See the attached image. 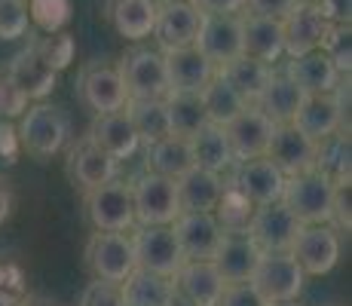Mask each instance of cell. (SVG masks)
I'll use <instances>...</instances> for the list:
<instances>
[{
    "mask_svg": "<svg viewBox=\"0 0 352 306\" xmlns=\"http://www.w3.org/2000/svg\"><path fill=\"white\" fill-rule=\"evenodd\" d=\"M16 135H19V144L31 156L50 160V156L65 151L67 138H71V120H67L62 107L46 105V101H34V105L25 107Z\"/></svg>",
    "mask_w": 352,
    "mask_h": 306,
    "instance_id": "6da1fadb",
    "label": "cell"
},
{
    "mask_svg": "<svg viewBox=\"0 0 352 306\" xmlns=\"http://www.w3.org/2000/svg\"><path fill=\"white\" fill-rule=\"evenodd\" d=\"M86 217L98 233H132L135 230V206L129 181H107L96 190L83 193Z\"/></svg>",
    "mask_w": 352,
    "mask_h": 306,
    "instance_id": "7a4b0ae2",
    "label": "cell"
},
{
    "mask_svg": "<svg viewBox=\"0 0 352 306\" xmlns=\"http://www.w3.org/2000/svg\"><path fill=\"white\" fill-rule=\"evenodd\" d=\"M135 206V227H172V221L181 215L175 181L153 172H141L129 181Z\"/></svg>",
    "mask_w": 352,
    "mask_h": 306,
    "instance_id": "3957f363",
    "label": "cell"
},
{
    "mask_svg": "<svg viewBox=\"0 0 352 306\" xmlns=\"http://www.w3.org/2000/svg\"><path fill=\"white\" fill-rule=\"evenodd\" d=\"M279 202L303 223V227H307V223H328L331 221V202H334V184L328 178H322L316 168L300 172V175H291V178H285Z\"/></svg>",
    "mask_w": 352,
    "mask_h": 306,
    "instance_id": "277c9868",
    "label": "cell"
},
{
    "mask_svg": "<svg viewBox=\"0 0 352 306\" xmlns=\"http://www.w3.org/2000/svg\"><path fill=\"white\" fill-rule=\"evenodd\" d=\"M120 77L126 83L129 98H166L168 77H166V58L160 50L151 46H135L120 61Z\"/></svg>",
    "mask_w": 352,
    "mask_h": 306,
    "instance_id": "5b68a950",
    "label": "cell"
},
{
    "mask_svg": "<svg viewBox=\"0 0 352 306\" xmlns=\"http://www.w3.org/2000/svg\"><path fill=\"white\" fill-rule=\"evenodd\" d=\"M86 267L101 282L123 285L135 270V251L129 233H92L86 242Z\"/></svg>",
    "mask_w": 352,
    "mask_h": 306,
    "instance_id": "8992f818",
    "label": "cell"
},
{
    "mask_svg": "<svg viewBox=\"0 0 352 306\" xmlns=\"http://www.w3.org/2000/svg\"><path fill=\"white\" fill-rule=\"evenodd\" d=\"M252 285L261 291V297L267 303H282L300 297L307 276L288 251H273V254H261L252 273Z\"/></svg>",
    "mask_w": 352,
    "mask_h": 306,
    "instance_id": "52a82bcc",
    "label": "cell"
},
{
    "mask_svg": "<svg viewBox=\"0 0 352 306\" xmlns=\"http://www.w3.org/2000/svg\"><path fill=\"white\" fill-rule=\"evenodd\" d=\"M288 254L297 261L303 276H328L340 261V233L331 223H307Z\"/></svg>",
    "mask_w": 352,
    "mask_h": 306,
    "instance_id": "ba28073f",
    "label": "cell"
},
{
    "mask_svg": "<svg viewBox=\"0 0 352 306\" xmlns=\"http://www.w3.org/2000/svg\"><path fill=\"white\" fill-rule=\"evenodd\" d=\"M129 236H132L135 270H147V273L166 278H172L181 270L184 257H181L172 227H135Z\"/></svg>",
    "mask_w": 352,
    "mask_h": 306,
    "instance_id": "9c48e42d",
    "label": "cell"
},
{
    "mask_svg": "<svg viewBox=\"0 0 352 306\" xmlns=\"http://www.w3.org/2000/svg\"><path fill=\"white\" fill-rule=\"evenodd\" d=\"M77 92H80V101L96 113L123 111L129 101L126 83H123V77H120V67L107 65V61H89V65L80 71Z\"/></svg>",
    "mask_w": 352,
    "mask_h": 306,
    "instance_id": "30bf717a",
    "label": "cell"
},
{
    "mask_svg": "<svg viewBox=\"0 0 352 306\" xmlns=\"http://www.w3.org/2000/svg\"><path fill=\"white\" fill-rule=\"evenodd\" d=\"M230 190L248 199L252 206H270V202L282 199V187H285V175L267 160V156H257V160L245 162H233V175L227 181Z\"/></svg>",
    "mask_w": 352,
    "mask_h": 306,
    "instance_id": "8fae6325",
    "label": "cell"
},
{
    "mask_svg": "<svg viewBox=\"0 0 352 306\" xmlns=\"http://www.w3.org/2000/svg\"><path fill=\"white\" fill-rule=\"evenodd\" d=\"M202 25V12L193 6V0H162L157 3V22L153 34L160 43V52L184 50L196 43V34Z\"/></svg>",
    "mask_w": 352,
    "mask_h": 306,
    "instance_id": "7c38bea8",
    "label": "cell"
},
{
    "mask_svg": "<svg viewBox=\"0 0 352 306\" xmlns=\"http://www.w3.org/2000/svg\"><path fill=\"white\" fill-rule=\"evenodd\" d=\"M300 227L303 223L282 202H270V206H257L252 212L245 233L252 236V242L263 254H273V251H291Z\"/></svg>",
    "mask_w": 352,
    "mask_h": 306,
    "instance_id": "4fadbf2b",
    "label": "cell"
},
{
    "mask_svg": "<svg viewBox=\"0 0 352 306\" xmlns=\"http://www.w3.org/2000/svg\"><path fill=\"white\" fill-rule=\"evenodd\" d=\"M172 233L184 261H212L224 230L214 212H181L172 221Z\"/></svg>",
    "mask_w": 352,
    "mask_h": 306,
    "instance_id": "5bb4252c",
    "label": "cell"
},
{
    "mask_svg": "<svg viewBox=\"0 0 352 306\" xmlns=\"http://www.w3.org/2000/svg\"><path fill=\"white\" fill-rule=\"evenodd\" d=\"M273 129H276V122L254 105H248L239 117L230 120L224 126V135H227L230 153H233V162L267 156V144L273 138Z\"/></svg>",
    "mask_w": 352,
    "mask_h": 306,
    "instance_id": "9a60e30c",
    "label": "cell"
},
{
    "mask_svg": "<svg viewBox=\"0 0 352 306\" xmlns=\"http://www.w3.org/2000/svg\"><path fill=\"white\" fill-rule=\"evenodd\" d=\"M3 77L28 101H43L46 95H52V89H56V83H58V71L40 56L37 43H28L22 52L12 56Z\"/></svg>",
    "mask_w": 352,
    "mask_h": 306,
    "instance_id": "2e32d148",
    "label": "cell"
},
{
    "mask_svg": "<svg viewBox=\"0 0 352 306\" xmlns=\"http://www.w3.org/2000/svg\"><path fill=\"white\" fill-rule=\"evenodd\" d=\"M196 50L214 67H224L242 56V19L239 16H206L196 34Z\"/></svg>",
    "mask_w": 352,
    "mask_h": 306,
    "instance_id": "e0dca14e",
    "label": "cell"
},
{
    "mask_svg": "<svg viewBox=\"0 0 352 306\" xmlns=\"http://www.w3.org/2000/svg\"><path fill=\"white\" fill-rule=\"evenodd\" d=\"M291 126H294L297 132L307 135L309 141H316V144L324 138H331V135H337V132L349 135V117L340 111L334 92L331 95H307L300 111H297L294 120H291Z\"/></svg>",
    "mask_w": 352,
    "mask_h": 306,
    "instance_id": "ac0fdd59",
    "label": "cell"
},
{
    "mask_svg": "<svg viewBox=\"0 0 352 306\" xmlns=\"http://www.w3.org/2000/svg\"><path fill=\"white\" fill-rule=\"evenodd\" d=\"M331 25L319 16L313 3H294V10L282 19V43L288 58H300L307 52L322 50V40Z\"/></svg>",
    "mask_w": 352,
    "mask_h": 306,
    "instance_id": "d6986e66",
    "label": "cell"
},
{
    "mask_svg": "<svg viewBox=\"0 0 352 306\" xmlns=\"http://www.w3.org/2000/svg\"><path fill=\"white\" fill-rule=\"evenodd\" d=\"M67 175L80 190H96L101 184L120 178V162L107 156L101 147H96L89 138H80L77 144L67 151Z\"/></svg>",
    "mask_w": 352,
    "mask_h": 306,
    "instance_id": "ffe728a7",
    "label": "cell"
},
{
    "mask_svg": "<svg viewBox=\"0 0 352 306\" xmlns=\"http://www.w3.org/2000/svg\"><path fill=\"white\" fill-rule=\"evenodd\" d=\"M267 160L273 162L285 178L309 172L313 160H316V141H309L303 132H297L291 122H282V126L273 129V138H270V144H267Z\"/></svg>",
    "mask_w": 352,
    "mask_h": 306,
    "instance_id": "44dd1931",
    "label": "cell"
},
{
    "mask_svg": "<svg viewBox=\"0 0 352 306\" xmlns=\"http://www.w3.org/2000/svg\"><path fill=\"white\" fill-rule=\"evenodd\" d=\"M172 288L193 306H218L227 285L212 261H184L172 276Z\"/></svg>",
    "mask_w": 352,
    "mask_h": 306,
    "instance_id": "7402d4cb",
    "label": "cell"
},
{
    "mask_svg": "<svg viewBox=\"0 0 352 306\" xmlns=\"http://www.w3.org/2000/svg\"><path fill=\"white\" fill-rule=\"evenodd\" d=\"M166 58V77H168V92H193L199 95L214 77L218 67L202 56L196 46H184V50L162 52Z\"/></svg>",
    "mask_w": 352,
    "mask_h": 306,
    "instance_id": "603a6c76",
    "label": "cell"
},
{
    "mask_svg": "<svg viewBox=\"0 0 352 306\" xmlns=\"http://www.w3.org/2000/svg\"><path fill=\"white\" fill-rule=\"evenodd\" d=\"M263 251L252 242L248 233H224L221 236V245L214 251L212 263L214 270L221 273L224 285H233V282H252V273L261 261Z\"/></svg>",
    "mask_w": 352,
    "mask_h": 306,
    "instance_id": "cb8c5ba5",
    "label": "cell"
},
{
    "mask_svg": "<svg viewBox=\"0 0 352 306\" xmlns=\"http://www.w3.org/2000/svg\"><path fill=\"white\" fill-rule=\"evenodd\" d=\"M86 138H89L96 147H101L107 156H113L117 162L135 156L138 153V147H141L138 135H135L132 122H129V117H126V111L96 113V120H92Z\"/></svg>",
    "mask_w": 352,
    "mask_h": 306,
    "instance_id": "d4e9b609",
    "label": "cell"
},
{
    "mask_svg": "<svg viewBox=\"0 0 352 306\" xmlns=\"http://www.w3.org/2000/svg\"><path fill=\"white\" fill-rule=\"evenodd\" d=\"M242 19V56L263 61L273 67L276 61L285 56V43H282V22L267 16H239Z\"/></svg>",
    "mask_w": 352,
    "mask_h": 306,
    "instance_id": "484cf974",
    "label": "cell"
},
{
    "mask_svg": "<svg viewBox=\"0 0 352 306\" xmlns=\"http://www.w3.org/2000/svg\"><path fill=\"white\" fill-rule=\"evenodd\" d=\"M224 190H227L224 175L206 172V168H196V166L175 181L181 212H214Z\"/></svg>",
    "mask_w": 352,
    "mask_h": 306,
    "instance_id": "4316f807",
    "label": "cell"
},
{
    "mask_svg": "<svg viewBox=\"0 0 352 306\" xmlns=\"http://www.w3.org/2000/svg\"><path fill=\"white\" fill-rule=\"evenodd\" d=\"M285 74L294 80V86H300L303 95H331L340 83V71L331 65V58L322 50L307 52L300 58H291Z\"/></svg>",
    "mask_w": 352,
    "mask_h": 306,
    "instance_id": "83f0119b",
    "label": "cell"
},
{
    "mask_svg": "<svg viewBox=\"0 0 352 306\" xmlns=\"http://www.w3.org/2000/svg\"><path fill=\"white\" fill-rule=\"evenodd\" d=\"M107 16H111V25L117 28L120 37L138 43V40L153 34L157 0H111L107 3Z\"/></svg>",
    "mask_w": 352,
    "mask_h": 306,
    "instance_id": "f1b7e54d",
    "label": "cell"
},
{
    "mask_svg": "<svg viewBox=\"0 0 352 306\" xmlns=\"http://www.w3.org/2000/svg\"><path fill=\"white\" fill-rule=\"evenodd\" d=\"M123 111H126V117H129V122H132L135 135H138V141L144 147L157 144V141L172 135L166 98H129Z\"/></svg>",
    "mask_w": 352,
    "mask_h": 306,
    "instance_id": "f546056e",
    "label": "cell"
},
{
    "mask_svg": "<svg viewBox=\"0 0 352 306\" xmlns=\"http://www.w3.org/2000/svg\"><path fill=\"white\" fill-rule=\"evenodd\" d=\"M303 98H307V95L300 92V86H294V80H291L285 71H273L267 89L261 92V98L254 101V107H261L276 126H282V122L294 120V113L300 111Z\"/></svg>",
    "mask_w": 352,
    "mask_h": 306,
    "instance_id": "4dcf8cb0",
    "label": "cell"
},
{
    "mask_svg": "<svg viewBox=\"0 0 352 306\" xmlns=\"http://www.w3.org/2000/svg\"><path fill=\"white\" fill-rule=\"evenodd\" d=\"M273 71H276V67L263 65V61H254V58H248V56H239V58L230 61V65L218 67L214 74H218L221 80H227V83L233 86L236 92H239V98L245 101V105H254V101L261 98V92L267 89Z\"/></svg>",
    "mask_w": 352,
    "mask_h": 306,
    "instance_id": "1f68e13d",
    "label": "cell"
},
{
    "mask_svg": "<svg viewBox=\"0 0 352 306\" xmlns=\"http://www.w3.org/2000/svg\"><path fill=\"white\" fill-rule=\"evenodd\" d=\"M187 144H190V156L196 168H206V172H214V175H224L233 168V153H230L227 135L221 126L208 122L193 138H187Z\"/></svg>",
    "mask_w": 352,
    "mask_h": 306,
    "instance_id": "d6a6232c",
    "label": "cell"
},
{
    "mask_svg": "<svg viewBox=\"0 0 352 306\" xmlns=\"http://www.w3.org/2000/svg\"><path fill=\"white\" fill-rule=\"evenodd\" d=\"M190 168H193V156H190L187 138L168 135V138H162L157 144L147 147V172L178 181L181 175L190 172Z\"/></svg>",
    "mask_w": 352,
    "mask_h": 306,
    "instance_id": "836d02e7",
    "label": "cell"
},
{
    "mask_svg": "<svg viewBox=\"0 0 352 306\" xmlns=\"http://www.w3.org/2000/svg\"><path fill=\"white\" fill-rule=\"evenodd\" d=\"M199 101H202V111H206L208 122H212V126H221V129H224L230 120H236L248 107L245 101L239 98V92H236L227 80H221L218 74H214V77L208 80L206 89L199 92Z\"/></svg>",
    "mask_w": 352,
    "mask_h": 306,
    "instance_id": "e575fe53",
    "label": "cell"
},
{
    "mask_svg": "<svg viewBox=\"0 0 352 306\" xmlns=\"http://www.w3.org/2000/svg\"><path fill=\"white\" fill-rule=\"evenodd\" d=\"M349 135L346 132H337L331 138H324L316 144V160H313V168L328 178L331 184H349Z\"/></svg>",
    "mask_w": 352,
    "mask_h": 306,
    "instance_id": "d590c367",
    "label": "cell"
},
{
    "mask_svg": "<svg viewBox=\"0 0 352 306\" xmlns=\"http://www.w3.org/2000/svg\"><path fill=\"white\" fill-rule=\"evenodd\" d=\"M126 306H166L172 297V278L147 273V270H132V276L120 285Z\"/></svg>",
    "mask_w": 352,
    "mask_h": 306,
    "instance_id": "8d00e7d4",
    "label": "cell"
},
{
    "mask_svg": "<svg viewBox=\"0 0 352 306\" xmlns=\"http://www.w3.org/2000/svg\"><path fill=\"white\" fill-rule=\"evenodd\" d=\"M166 111H168L172 135H178V138H193L199 129L208 126V117H206V111H202L199 95H193V92H168Z\"/></svg>",
    "mask_w": 352,
    "mask_h": 306,
    "instance_id": "74e56055",
    "label": "cell"
},
{
    "mask_svg": "<svg viewBox=\"0 0 352 306\" xmlns=\"http://www.w3.org/2000/svg\"><path fill=\"white\" fill-rule=\"evenodd\" d=\"M252 212H254L252 202L242 199L236 190L227 187L224 196H221V202H218V208H214V217H218L224 233H245L248 221H252Z\"/></svg>",
    "mask_w": 352,
    "mask_h": 306,
    "instance_id": "f35d334b",
    "label": "cell"
},
{
    "mask_svg": "<svg viewBox=\"0 0 352 306\" xmlns=\"http://www.w3.org/2000/svg\"><path fill=\"white\" fill-rule=\"evenodd\" d=\"M28 19L46 34H58L71 19V0H25Z\"/></svg>",
    "mask_w": 352,
    "mask_h": 306,
    "instance_id": "ab89813d",
    "label": "cell"
},
{
    "mask_svg": "<svg viewBox=\"0 0 352 306\" xmlns=\"http://www.w3.org/2000/svg\"><path fill=\"white\" fill-rule=\"evenodd\" d=\"M322 52L331 58V65L340 71V77H349V58H352L349 25H331L322 40Z\"/></svg>",
    "mask_w": 352,
    "mask_h": 306,
    "instance_id": "60d3db41",
    "label": "cell"
},
{
    "mask_svg": "<svg viewBox=\"0 0 352 306\" xmlns=\"http://www.w3.org/2000/svg\"><path fill=\"white\" fill-rule=\"evenodd\" d=\"M28 3L0 0V40H22L28 34Z\"/></svg>",
    "mask_w": 352,
    "mask_h": 306,
    "instance_id": "b9f144b4",
    "label": "cell"
},
{
    "mask_svg": "<svg viewBox=\"0 0 352 306\" xmlns=\"http://www.w3.org/2000/svg\"><path fill=\"white\" fill-rule=\"evenodd\" d=\"M37 50L56 71H65V67L74 61V37L71 34H62V31L50 34V37L37 40Z\"/></svg>",
    "mask_w": 352,
    "mask_h": 306,
    "instance_id": "7bdbcfd3",
    "label": "cell"
},
{
    "mask_svg": "<svg viewBox=\"0 0 352 306\" xmlns=\"http://www.w3.org/2000/svg\"><path fill=\"white\" fill-rule=\"evenodd\" d=\"M77 306H126L123 300V291H120V285L113 282H89L83 288V294H80V303Z\"/></svg>",
    "mask_w": 352,
    "mask_h": 306,
    "instance_id": "ee69618b",
    "label": "cell"
},
{
    "mask_svg": "<svg viewBox=\"0 0 352 306\" xmlns=\"http://www.w3.org/2000/svg\"><path fill=\"white\" fill-rule=\"evenodd\" d=\"M218 306H270V303L263 300L261 291H257L252 282H233L224 288Z\"/></svg>",
    "mask_w": 352,
    "mask_h": 306,
    "instance_id": "f6af8a7d",
    "label": "cell"
},
{
    "mask_svg": "<svg viewBox=\"0 0 352 306\" xmlns=\"http://www.w3.org/2000/svg\"><path fill=\"white\" fill-rule=\"evenodd\" d=\"M331 227L337 230V233H343L352 227V217H349V184H337L334 187V202H331Z\"/></svg>",
    "mask_w": 352,
    "mask_h": 306,
    "instance_id": "bcb514c9",
    "label": "cell"
},
{
    "mask_svg": "<svg viewBox=\"0 0 352 306\" xmlns=\"http://www.w3.org/2000/svg\"><path fill=\"white\" fill-rule=\"evenodd\" d=\"M25 107H28V98L3 77L0 80V117H22Z\"/></svg>",
    "mask_w": 352,
    "mask_h": 306,
    "instance_id": "7dc6e473",
    "label": "cell"
},
{
    "mask_svg": "<svg viewBox=\"0 0 352 306\" xmlns=\"http://www.w3.org/2000/svg\"><path fill=\"white\" fill-rule=\"evenodd\" d=\"M245 10L252 16H267V19H285L294 10V0H245Z\"/></svg>",
    "mask_w": 352,
    "mask_h": 306,
    "instance_id": "c3c4849f",
    "label": "cell"
},
{
    "mask_svg": "<svg viewBox=\"0 0 352 306\" xmlns=\"http://www.w3.org/2000/svg\"><path fill=\"white\" fill-rule=\"evenodd\" d=\"M316 10L328 25H349L352 0H316Z\"/></svg>",
    "mask_w": 352,
    "mask_h": 306,
    "instance_id": "681fc988",
    "label": "cell"
},
{
    "mask_svg": "<svg viewBox=\"0 0 352 306\" xmlns=\"http://www.w3.org/2000/svg\"><path fill=\"white\" fill-rule=\"evenodd\" d=\"M193 6L206 16H239L245 10V0H193Z\"/></svg>",
    "mask_w": 352,
    "mask_h": 306,
    "instance_id": "f907efd6",
    "label": "cell"
},
{
    "mask_svg": "<svg viewBox=\"0 0 352 306\" xmlns=\"http://www.w3.org/2000/svg\"><path fill=\"white\" fill-rule=\"evenodd\" d=\"M12 215V190L6 181H0V223Z\"/></svg>",
    "mask_w": 352,
    "mask_h": 306,
    "instance_id": "816d5d0a",
    "label": "cell"
},
{
    "mask_svg": "<svg viewBox=\"0 0 352 306\" xmlns=\"http://www.w3.org/2000/svg\"><path fill=\"white\" fill-rule=\"evenodd\" d=\"M166 306H193V303H190V300H184V297H181L178 291H172V297L166 300Z\"/></svg>",
    "mask_w": 352,
    "mask_h": 306,
    "instance_id": "f5cc1de1",
    "label": "cell"
},
{
    "mask_svg": "<svg viewBox=\"0 0 352 306\" xmlns=\"http://www.w3.org/2000/svg\"><path fill=\"white\" fill-rule=\"evenodd\" d=\"M19 306H52V303H46V300H40V297H25Z\"/></svg>",
    "mask_w": 352,
    "mask_h": 306,
    "instance_id": "db71d44e",
    "label": "cell"
},
{
    "mask_svg": "<svg viewBox=\"0 0 352 306\" xmlns=\"http://www.w3.org/2000/svg\"><path fill=\"white\" fill-rule=\"evenodd\" d=\"M270 306H300L297 300H282V303H270Z\"/></svg>",
    "mask_w": 352,
    "mask_h": 306,
    "instance_id": "11a10c76",
    "label": "cell"
},
{
    "mask_svg": "<svg viewBox=\"0 0 352 306\" xmlns=\"http://www.w3.org/2000/svg\"><path fill=\"white\" fill-rule=\"evenodd\" d=\"M294 3H316V0H294Z\"/></svg>",
    "mask_w": 352,
    "mask_h": 306,
    "instance_id": "9f6ffc18",
    "label": "cell"
}]
</instances>
